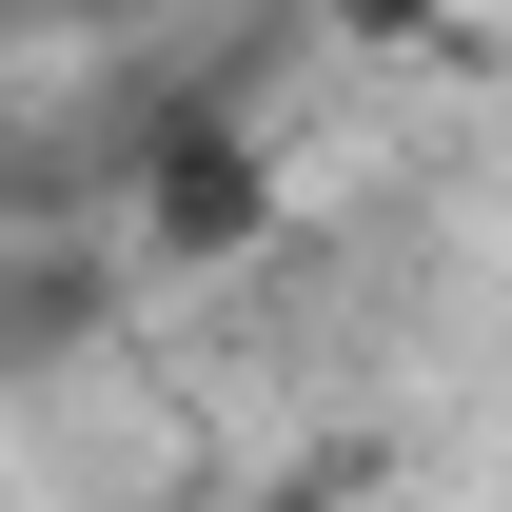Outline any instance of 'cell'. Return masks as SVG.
I'll list each match as a JSON object with an SVG mask.
<instances>
[]
</instances>
